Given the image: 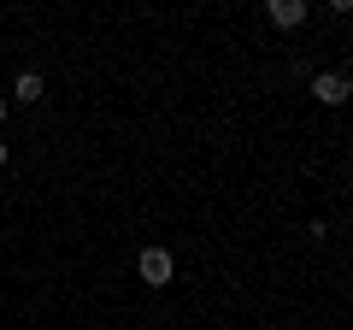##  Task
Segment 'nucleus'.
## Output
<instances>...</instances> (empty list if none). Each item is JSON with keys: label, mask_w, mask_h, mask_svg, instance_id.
<instances>
[{"label": "nucleus", "mask_w": 353, "mask_h": 330, "mask_svg": "<svg viewBox=\"0 0 353 330\" xmlns=\"http://www.w3.org/2000/svg\"><path fill=\"white\" fill-rule=\"evenodd\" d=\"M0 165H6V142H0Z\"/></svg>", "instance_id": "6"}, {"label": "nucleus", "mask_w": 353, "mask_h": 330, "mask_svg": "<svg viewBox=\"0 0 353 330\" xmlns=\"http://www.w3.org/2000/svg\"><path fill=\"white\" fill-rule=\"evenodd\" d=\"M41 95H48V89H41V77H36V71H24V77H18V101H30V106H36Z\"/></svg>", "instance_id": "4"}, {"label": "nucleus", "mask_w": 353, "mask_h": 330, "mask_svg": "<svg viewBox=\"0 0 353 330\" xmlns=\"http://www.w3.org/2000/svg\"><path fill=\"white\" fill-rule=\"evenodd\" d=\"M312 95L324 106H341L347 101V71H324V77H312Z\"/></svg>", "instance_id": "2"}, {"label": "nucleus", "mask_w": 353, "mask_h": 330, "mask_svg": "<svg viewBox=\"0 0 353 330\" xmlns=\"http://www.w3.org/2000/svg\"><path fill=\"white\" fill-rule=\"evenodd\" d=\"M0 124H6V95H0Z\"/></svg>", "instance_id": "5"}, {"label": "nucleus", "mask_w": 353, "mask_h": 330, "mask_svg": "<svg viewBox=\"0 0 353 330\" xmlns=\"http://www.w3.org/2000/svg\"><path fill=\"white\" fill-rule=\"evenodd\" d=\"M136 271H141V283H153V289H159V283H171V271H176V260L165 254V248H148V254L136 260Z\"/></svg>", "instance_id": "1"}, {"label": "nucleus", "mask_w": 353, "mask_h": 330, "mask_svg": "<svg viewBox=\"0 0 353 330\" xmlns=\"http://www.w3.org/2000/svg\"><path fill=\"white\" fill-rule=\"evenodd\" d=\"M306 18V6L301 0H271V24H283V30H294Z\"/></svg>", "instance_id": "3"}]
</instances>
